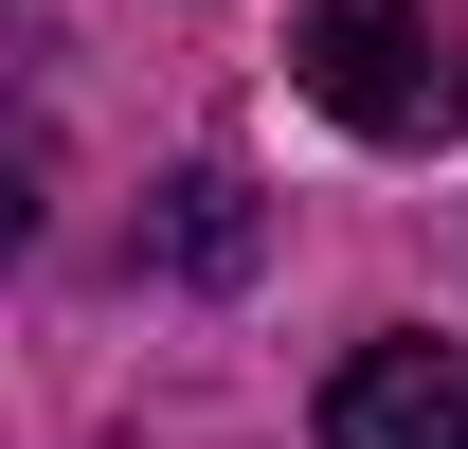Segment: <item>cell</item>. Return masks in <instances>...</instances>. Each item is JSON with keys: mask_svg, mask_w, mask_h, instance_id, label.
<instances>
[{"mask_svg": "<svg viewBox=\"0 0 468 449\" xmlns=\"http://www.w3.org/2000/svg\"><path fill=\"white\" fill-rule=\"evenodd\" d=\"M324 449H468V341H360L324 378Z\"/></svg>", "mask_w": 468, "mask_h": 449, "instance_id": "1", "label": "cell"}, {"mask_svg": "<svg viewBox=\"0 0 468 449\" xmlns=\"http://www.w3.org/2000/svg\"><path fill=\"white\" fill-rule=\"evenodd\" d=\"M163 270L180 287H234V270H252V180H234V162H180L163 180Z\"/></svg>", "mask_w": 468, "mask_h": 449, "instance_id": "2", "label": "cell"}]
</instances>
